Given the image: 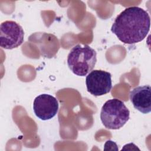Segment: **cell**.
I'll list each match as a JSON object with an SVG mask.
<instances>
[{
  "instance_id": "cell-2",
  "label": "cell",
  "mask_w": 151,
  "mask_h": 151,
  "mask_svg": "<svg viewBox=\"0 0 151 151\" xmlns=\"http://www.w3.org/2000/svg\"><path fill=\"white\" fill-rule=\"evenodd\" d=\"M67 62L74 74L84 77L94 68L97 62V52L88 45L79 44L70 50Z\"/></svg>"
},
{
  "instance_id": "cell-7",
  "label": "cell",
  "mask_w": 151,
  "mask_h": 151,
  "mask_svg": "<svg viewBox=\"0 0 151 151\" xmlns=\"http://www.w3.org/2000/svg\"><path fill=\"white\" fill-rule=\"evenodd\" d=\"M130 100L133 107L143 114L151 111V87L149 85L137 86L129 94Z\"/></svg>"
},
{
  "instance_id": "cell-4",
  "label": "cell",
  "mask_w": 151,
  "mask_h": 151,
  "mask_svg": "<svg viewBox=\"0 0 151 151\" xmlns=\"http://www.w3.org/2000/svg\"><path fill=\"white\" fill-rule=\"evenodd\" d=\"M24 40L22 27L13 21H5L0 25V46L11 50L20 46Z\"/></svg>"
},
{
  "instance_id": "cell-1",
  "label": "cell",
  "mask_w": 151,
  "mask_h": 151,
  "mask_svg": "<svg viewBox=\"0 0 151 151\" xmlns=\"http://www.w3.org/2000/svg\"><path fill=\"white\" fill-rule=\"evenodd\" d=\"M150 27V18L147 12L138 6H130L117 16L111 31L122 42L134 44L146 38Z\"/></svg>"
},
{
  "instance_id": "cell-5",
  "label": "cell",
  "mask_w": 151,
  "mask_h": 151,
  "mask_svg": "<svg viewBox=\"0 0 151 151\" xmlns=\"http://www.w3.org/2000/svg\"><path fill=\"white\" fill-rule=\"evenodd\" d=\"M86 84L88 92L94 96L106 94L112 88L111 75L104 70H92L86 76Z\"/></svg>"
},
{
  "instance_id": "cell-6",
  "label": "cell",
  "mask_w": 151,
  "mask_h": 151,
  "mask_svg": "<svg viewBox=\"0 0 151 151\" xmlns=\"http://www.w3.org/2000/svg\"><path fill=\"white\" fill-rule=\"evenodd\" d=\"M59 104L54 96L48 94H41L37 96L33 102V110L35 116L42 120L53 118L58 113Z\"/></svg>"
},
{
  "instance_id": "cell-3",
  "label": "cell",
  "mask_w": 151,
  "mask_h": 151,
  "mask_svg": "<svg viewBox=\"0 0 151 151\" xmlns=\"http://www.w3.org/2000/svg\"><path fill=\"white\" fill-rule=\"evenodd\" d=\"M130 111L124 103L117 99H110L103 105L100 119L107 129L117 130L129 120Z\"/></svg>"
}]
</instances>
